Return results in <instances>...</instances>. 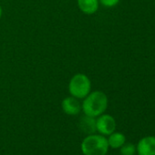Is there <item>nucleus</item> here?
Here are the masks:
<instances>
[{"label": "nucleus", "instance_id": "1", "mask_svg": "<svg viewBox=\"0 0 155 155\" xmlns=\"http://www.w3.org/2000/svg\"><path fill=\"white\" fill-rule=\"evenodd\" d=\"M108 108V97L100 91L91 92L81 104V110L85 115L97 118L103 114Z\"/></svg>", "mask_w": 155, "mask_h": 155}, {"label": "nucleus", "instance_id": "2", "mask_svg": "<svg viewBox=\"0 0 155 155\" xmlns=\"http://www.w3.org/2000/svg\"><path fill=\"white\" fill-rule=\"evenodd\" d=\"M81 148L83 155H106L110 147L105 136L94 133L84 138Z\"/></svg>", "mask_w": 155, "mask_h": 155}, {"label": "nucleus", "instance_id": "3", "mask_svg": "<svg viewBox=\"0 0 155 155\" xmlns=\"http://www.w3.org/2000/svg\"><path fill=\"white\" fill-rule=\"evenodd\" d=\"M91 90V83L89 77L83 73L74 75L68 83V91L71 96L81 100L86 98Z\"/></svg>", "mask_w": 155, "mask_h": 155}, {"label": "nucleus", "instance_id": "4", "mask_svg": "<svg viewBox=\"0 0 155 155\" xmlns=\"http://www.w3.org/2000/svg\"><path fill=\"white\" fill-rule=\"evenodd\" d=\"M96 129L100 134L103 136H109L116 130V120L111 115L103 113L97 117Z\"/></svg>", "mask_w": 155, "mask_h": 155}, {"label": "nucleus", "instance_id": "5", "mask_svg": "<svg viewBox=\"0 0 155 155\" xmlns=\"http://www.w3.org/2000/svg\"><path fill=\"white\" fill-rule=\"evenodd\" d=\"M138 155H155V136H146L139 140L136 146Z\"/></svg>", "mask_w": 155, "mask_h": 155}, {"label": "nucleus", "instance_id": "6", "mask_svg": "<svg viewBox=\"0 0 155 155\" xmlns=\"http://www.w3.org/2000/svg\"><path fill=\"white\" fill-rule=\"evenodd\" d=\"M61 107L64 113L69 116H76L81 111V104L79 99L73 96L65 98L61 102Z\"/></svg>", "mask_w": 155, "mask_h": 155}, {"label": "nucleus", "instance_id": "7", "mask_svg": "<svg viewBox=\"0 0 155 155\" xmlns=\"http://www.w3.org/2000/svg\"><path fill=\"white\" fill-rule=\"evenodd\" d=\"M79 125H80L81 130L83 133L87 134V135L94 134L97 131V129H96V118L84 115L80 120V124Z\"/></svg>", "mask_w": 155, "mask_h": 155}, {"label": "nucleus", "instance_id": "8", "mask_svg": "<svg viewBox=\"0 0 155 155\" xmlns=\"http://www.w3.org/2000/svg\"><path fill=\"white\" fill-rule=\"evenodd\" d=\"M99 0H78V6L81 12L86 15H92L99 9Z\"/></svg>", "mask_w": 155, "mask_h": 155}, {"label": "nucleus", "instance_id": "9", "mask_svg": "<svg viewBox=\"0 0 155 155\" xmlns=\"http://www.w3.org/2000/svg\"><path fill=\"white\" fill-rule=\"evenodd\" d=\"M107 140H108L109 147L112 149H120L126 142V137L121 132L114 131L109 135Z\"/></svg>", "mask_w": 155, "mask_h": 155}, {"label": "nucleus", "instance_id": "10", "mask_svg": "<svg viewBox=\"0 0 155 155\" xmlns=\"http://www.w3.org/2000/svg\"><path fill=\"white\" fill-rule=\"evenodd\" d=\"M120 149V155H135L136 153V146L132 143H124Z\"/></svg>", "mask_w": 155, "mask_h": 155}, {"label": "nucleus", "instance_id": "11", "mask_svg": "<svg viewBox=\"0 0 155 155\" xmlns=\"http://www.w3.org/2000/svg\"><path fill=\"white\" fill-rule=\"evenodd\" d=\"M99 1L105 8H113L120 3V0H99Z\"/></svg>", "mask_w": 155, "mask_h": 155}, {"label": "nucleus", "instance_id": "12", "mask_svg": "<svg viewBox=\"0 0 155 155\" xmlns=\"http://www.w3.org/2000/svg\"><path fill=\"white\" fill-rule=\"evenodd\" d=\"M2 13H3V10H2L1 6H0V18H1V17H2Z\"/></svg>", "mask_w": 155, "mask_h": 155}]
</instances>
